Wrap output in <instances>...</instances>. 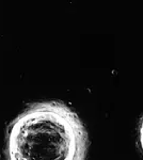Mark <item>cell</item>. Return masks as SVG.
<instances>
[{
    "instance_id": "1",
    "label": "cell",
    "mask_w": 143,
    "mask_h": 160,
    "mask_svg": "<svg viewBox=\"0 0 143 160\" xmlns=\"http://www.w3.org/2000/svg\"><path fill=\"white\" fill-rule=\"evenodd\" d=\"M89 138L76 113L61 102L31 104L7 129L6 160H85Z\"/></svg>"
},
{
    "instance_id": "2",
    "label": "cell",
    "mask_w": 143,
    "mask_h": 160,
    "mask_svg": "<svg viewBox=\"0 0 143 160\" xmlns=\"http://www.w3.org/2000/svg\"><path fill=\"white\" fill-rule=\"evenodd\" d=\"M139 142H140V146L143 152V118L140 123V127H139Z\"/></svg>"
}]
</instances>
